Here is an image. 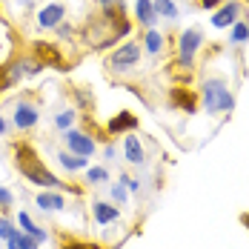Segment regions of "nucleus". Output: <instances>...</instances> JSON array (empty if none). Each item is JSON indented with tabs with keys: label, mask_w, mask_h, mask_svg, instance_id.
Returning a JSON list of instances; mask_svg holds the SVG:
<instances>
[{
	"label": "nucleus",
	"mask_w": 249,
	"mask_h": 249,
	"mask_svg": "<svg viewBox=\"0 0 249 249\" xmlns=\"http://www.w3.org/2000/svg\"><path fill=\"white\" fill-rule=\"evenodd\" d=\"M129 32H132V23L124 15V3H118L112 9H103L95 18H89L83 23V29H80V37H83V43L89 49L103 52V49H109V46H115Z\"/></svg>",
	"instance_id": "1"
},
{
	"label": "nucleus",
	"mask_w": 249,
	"mask_h": 249,
	"mask_svg": "<svg viewBox=\"0 0 249 249\" xmlns=\"http://www.w3.org/2000/svg\"><path fill=\"white\" fill-rule=\"evenodd\" d=\"M12 158H15V169L23 175L29 183H35L40 189H66V183L37 158V152L29 143H15L12 146Z\"/></svg>",
	"instance_id": "2"
},
{
	"label": "nucleus",
	"mask_w": 249,
	"mask_h": 249,
	"mask_svg": "<svg viewBox=\"0 0 249 249\" xmlns=\"http://www.w3.org/2000/svg\"><path fill=\"white\" fill-rule=\"evenodd\" d=\"M200 100H203V109H206L209 115L232 112V106H235V98H232V92H229V86H226L224 77H209V80H203V86H200Z\"/></svg>",
	"instance_id": "3"
},
{
	"label": "nucleus",
	"mask_w": 249,
	"mask_h": 249,
	"mask_svg": "<svg viewBox=\"0 0 249 249\" xmlns=\"http://www.w3.org/2000/svg\"><path fill=\"white\" fill-rule=\"evenodd\" d=\"M141 57H143V46L138 40H124L121 46H115V52L106 54V69L115 75H126L141 63Z\"/></svg>",
	"instance_id": "4"
},
{
	"label": "nucleus",
	"mask_w": 249,
	"mask_h": 249,
	"mask_svg": "<svg viewBox=\"0 0 249 249\" xmlns=\"http://www.w3.org/2000/svg\"><path fill=\"white\" fill-rule=\"evenodd\" d=\"M203 46V32L200 29H183L178 37V66L180 69H192L195 66V54Z\"/></svg>",
	"instance_id": "5"
},
{
	"label": "nucleus",
	"mask_w": 249,
	"mask_h": 249,
	"mask_svg": "<svg viewBox=\"0 0 249 249\" xmlns=\"http://www.w3.org/2000/svg\"><path fill=\"white\" fill-rule=\"evenodd\" d=\"M63 143H66V149L80 155V158H92L95 152H98V143H95V138H89L86 132H80V129H66L63 132Z\"/></svg>",
	"instance_id": "6"
},
{
	"label": "nucleus",
	"mask_w": 249,
	"mask_h": 249,
	"mask_svg": "<svg viewBox=\"0 0 249 249\" xmlns=\"http://www.w3.org/2000/svg\"><path fill=\"white\" fill-rule=\"evenodd\" d=\"M66 15H69V9H66V3H57V0H52L46 6H40L37 9V26L40 29H57V26L66 20Z\"/></svg>",
	"instance_id": "7"
},
{
	"label": "nucleus",
	"mask_w": 249,
	"mask_h": 249,
	"mask_svg": "<svg viewBox=\"0 0 249 249\" xmlns=\"http://www.w3.org/2000/svg\"><path fill=\"white\" fill-rule=\"evenodd\" d=\"M40 121V109L32 103V100H18V106H15V115H12V124L15 129H20V132H29V129H35Z\"/></svg>",
	"instance_id": "8"
},
{
	"label": "nucleus",
	"mask_w": 249,
	"mask_h": 249,
	"mask_svg": "<svg viewBox=\"0 0 249 249\" xmlns=\"http://www.w3.org/2000/svg\"><path fill=\"white\" fill-rule=\"evenodd\" d=\"M124 155H126V163H129V166H141V163H146L143 143H141V138H138L135 132H129V135L124 138Z\"/></svg>",
	"instance_id": "9"
},
{
	"label": "nucleus",
	"mask_w": 249,
	"mask_h": 249,
	"mask_svg": "<svg viewBox=\"0 0 249 249\" xmlns=\"http://www.w3.org/2000/svg\"><path fill=\"white\" fill-rule=\"evenodd\" d=\"M138 126H141L138 115H132V112H121V115H115V118L106 124V132L115 138V135H129V132H135Z\"/></svg>",
	"instance_id": "10"
},
{
	"label": "nucleus",
	"mask_w": 249,
	"mask_h": 249,
	"mask_svg": "<svg viewBox=\"0 0 249 249\" xmlns=\"http://www.w3.org/2000/svg\"><path fill=\"white\" fill-rule=\"evenodd\" d=\"M238 15H241V3H238V0H229V3H224V6L212 15V26H215V29H229V26L238 20Z\"/></svg>",
	"instance_id": "11"
},
{
	"label": "nucleus",
	"mask_w": 249,
	"mask_h": 249,
	"mask_svg": "<svg viewBox=\"0 0 249 249\" xmlns=\"http://www.w3.org/2000/svg\"><path fill=\"white\" fill-rule=\"evenodd\" d=\"M92 218H95V224L109 226L121 218V209H118L115 203H109V200H95V203H92Z\"/></svg>",
	"instance_id": "12"
},
{
	"label": "nucleus",
	"mask_w": 249,
	"mask_h": 249,
	"mask_svg": "<svg viewBox=\"0 0 249 249\" xmlns=\"http://www.w3.org/2000/svg\"><path fill=\"white\" fill-rule=\"evenodd\" d=\"M35 203H37L43 212H60V209H66V198H63L57 189H43V192H37Z\"/></svg>",
	"instance_id": "13"
},
{
	"label": "nucleus",
	"mask_w": 249,
	"mask_h": 249,
	"mask_svg": "<svg viewBox=\"0 0 249 249\" xmlns=\"http://www.w3.org/2000/svg\"><path fill=\"white\" fill-rule=\"evenodd\" d=\"M135 18L143 29H152L158 15H155V0H135Z\"/></svg>",
	"instance_id": "14"
},
{
	"label": "nucleus",
	"mask_w": 249,
	"mask_h": 249,
	"mask_svg": "<svg viewBox=\"0 0 249 249\" xmlns=\"http://www.w3.org/2000/svg\"><path fill=\"white\" fill-rule=\"evenodd\" d=\"M57 163L63 166V169H69V172H83L86 166H89V158H80L75 152H57Z\"/></svg>",
	"instance_id": "15"
},
{
	"label": "nucleus",
	"mask_w": 249,
	"mask_h": 249,
	"mask_svg": "<svg viewBox=\"0 0 249 249\" xmlns=\"http://www.w3.org/2000/svg\"><path fill=\"white\" fill-rule=\"evenodd\" d=\"M141 46L149 52V54H160V52L166 49V37H163L158 29H146V35H143V43H141Z\"/></svg>",
	"instance_id": "16"
},
{
	"label": "nucleus",
	"mask_w": 249,
	"mask_h": 249,
	"mask_svg": "<svg viewBox=\"0 0 249 249\" xmlns=\"http://www.w3.org/2000/svg\"><path fill=\"white\" fill-rule=\"evenodd\" d=\"M229 40H232L235 46L247 43V40H249V23H244V20H235V23H232V29H229Z\"/></svg>",
	"instance_id": "17"
},
{
	"label": "nucleus",
	"mask_w": 249,
	"mask_h": 249,
	"mask_svg": "<svg viewBox=\"0 0 249 249\" xmlns=\"http://www.w3.org/2000/svg\"><path fill=\"white\" fill-rule=\"evenodd\" d=\"M155 15H158V18H166V20H175V18H178L175 0H155Z\"/></svg>",
	"instance_id": "18"
},
{
	"label": "nucleus",
	"mask_w": 249,
	"mask_h": 249,
	"mask_svg": "<svg viewBox=\"0 0 249 249\" xmlns=\"http://www.w3.org/2000/svg\"><path fill=\"white\" fill-rule=\"evenodd\" d=\"M83 172H86V183H92V186L109 180V169H106V166H86Z\"/></svg>",
	"instance_id": "19"
},
{
	"label": "nucleus",
	"mask_w": 249,
	"mask_h": 249,
	"mask_svg": "<svg viewBox=\"0 0 249 249\" xmlns=\"http://www.w3.org/2000/svg\"><path fill=\"white\" fill-rule=\"evenodd\" d=\"M75 121H77V112H75V109H63V112H57V115H54V126H57L60 132L72 129V126H75Z\"/></svg>",
	"instance_id": "20"
},
{
	"label": "nucleus",
	"mask_w": 249,
	"mask_h": 249,
	"mask_svg": "<svg viewBox=\"0 0 249 249\" xmlns=\"http://www.w3.org/2000/svg\"><path fill=\"white\" fill-rule=\"evenodd\" d=\"M18 244H20V249H40V241L37 238H32L29 232H23V229H18Z\"/></svg>",
	"instance_id": "21"
},
{
	"label": "nucleus",
	"mask_w": 249,
	"mask_h": 249,
	"mask_svg": "<svg viewBox=\"0 0 249 249\" xmlns=\"http://www.w3.org/2000/svg\"><path fill=\"white\" fill-rule=\"evenodd\" d=\"M15 232H18V226L12 224L9 218H0V241H9Z\"/></svg>",
	"instance_id": "22"
},
{
	"label": "nucleus",
	"mask_w": 249,
	"mask_h": 249,
	"mask_svg": "<svg viewBox=\"0 0 249 249\" xmlns=\"http://www.w3.org/2000/svg\"><path fill=\"white\" fill-rule=\"evenodd\" d=\"M112 200H115V203H126V200H129V189H126L124 183H115V186H112Z\"/></svg>",
	"instance_id": "23"
},
{
	"label": "nucleus",
	"mask_w": 249,
	"mask_h": 249,
	"mask_svg": "<svg viewBox=\"0 0 249 249\" xmlns=\"http://www.w3.org/2000/svg\"><path fill=\"white\" fill-rule=\"evenodd\" d=\"M18 226H20V229H23V232H32V229H35V221H32V215H29V212H18Z\"/></svg>",
	"instance_id": "24"
},
{
	"label": "nucleus",
	"mask_w": 249,
	"mask_h": 249,
	"mask_svg": "<svg viewBox=\"0 0 249 249\" xmlns=\"http://www.w3.org/2000/svg\"><path fill=\"white\" fill-rule=\"evenodd\" d=\"M12 203H15V195H12L6 186H0V209H9Z\"/></svg>",
	"instance_id": "25"
},
{
	"label": "nucleus",
	"mask_w": 249,
	"mask_h": 249,
	"mask_svg": "<svg viewBox=\"0 0 249 249\" xmlns=\"http://www.w3.org/2000/svg\"><path fill=\"white\" fill-rule=\"evenodd\" d=\"M63 249H103V247L89 244V241H69V244H63Z\"/></svg>",
	"instance_id": "26"
},
{
	"label": "nucleus",
	"mask_w": 249,
	"mask_h": 249,
	"mask_svg": "<svg viewBox=\"0 0 249 249\" xmlns=\"http://www.w3.org/2000/svg\"><path fill=\"white\" fill-rule=\"evenodd\" d=\"M121 183H124L129 192H141V180H138V178H129V175H124V178H121Z\"/></svg>",
	"instance_id": "27"
},
{
	"label": "nucleus",
	"mask_w": 249,
	"mask_h": 249,
	"mask_svg": "<svg viewBox=\"0 0 249 249\" xmlns=\"http://www.w3.org/2000/svg\"><path fill=\"white\" fill-rule=\"evenodd\" d=\"M75 98H77L80 106H92V103H95V98H89V95H86V89H75Z\"/></svg>",
	"instance_id": "28"
},
{
	"label": "nucleus",
	"mask_w": 249,
	"mask_h": 249,
	"mask_svg": "<svg viewBox=\"0 0 249 249\" xmlns=\"http://www.w3.org/2000/svg\"><path fill=\"white\" fill-rule=\"evenodd\" d=\"M103 155H106V160H112V158H115V143H106Z\"/></svg>",
	"instance_id": "29"
},
{
	"label": "nucleus",
	"mask_w": 249,
	"mask_h": 249,
	"mask_svg": "<svg viewBox=\"0 0 249 249\" xmlns=\"http://www.w3.org/2000/svg\"><path fill=\"white\" fill-rule=\"evenodd\" d=\"M221 0H200V9H215Z\"/></svg>",
	"instance_id": "30"
},
{
	"label": "nucleus",
	"mask_w": 249,
	"mask_h": 249,
	"mask_svg": "<svg viewBox=\"0 0 249 249\" xmlns=\"http://www.w3.org/2000/svg\"><path fill=\"white\" fill-rule=\"evenodd\" d=\"M100 6H103V9H112V6H118V3H121V0H98Z\"/></svg>",
	"instance_id": "31"
},
{
	"label": "nucleus",
	"mask_w": 249,
	"mask_h": 249,
	"mask_svg": "<svg viewBox=\"0 0 249 249\" xmlns=\"http://www.w3.org/2000/svg\"><path fill=\"white\" fill-rule=\"evenodd\" d=\"M3 132H6V121H3V118H0V135H3Z\"/></svg>",
	"instance_id": "32"
}]
</instances>
